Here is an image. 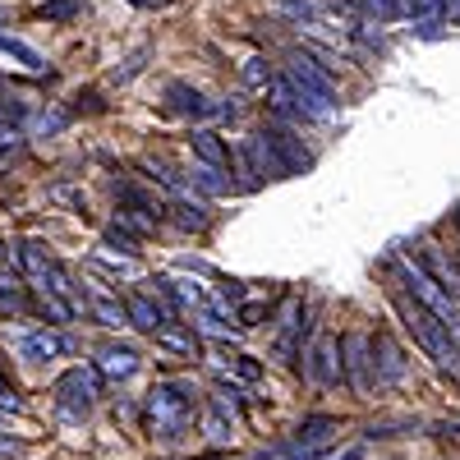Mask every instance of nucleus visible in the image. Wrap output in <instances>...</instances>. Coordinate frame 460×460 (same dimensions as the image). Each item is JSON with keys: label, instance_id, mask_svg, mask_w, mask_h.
I'll use <instances>...</instances> for the list:
<instances>
[{"label": "nucleus", "instance_id": "31", "mask_svg": "<svg viewBox=\"0 0 460 460\" xmlns=\"http://www.w3.org/2000/svg\"><path fill=\"white\" fill-rule=\"evenodd\" d=\"M332 460H364V451H359V447H350V451H341V456H332Z\"/></svg>", "mask_w": 460, "mask_h": 460}, {"label": "nucleus", "instance_id": "27", "mask_svg": "<svg viewBox=\"0 0 460 460\" xmlns=\"http://www.w3.org/2000/svg\"><path fill=\"white\" fill-rule=\"evenodd\" d=\"M65 125H69L65 111H51V115L42 111V115H37V129H47V134H56V129H65Z\"/></svg>", "mask_w": 460, "mask_h": 460}, {"label": "nucleus", "instance_id": "23", "mask_svg": "<svg viewBox=\"0 0 460 460\" xmlns=\"http://www.w3.org/2000/svg\"><path fill=\"white\" fill-rule=\"evenodd\" d=\"M194 184H199V189H208V194H230V180H226L221 171L203 166V162L194 166Z\"/></svg>", "mask_w": 460, "mask_h": 460}, {"label": "nucleus", "instance_id": "28", "mask_svg": "<svg viewBox=\"0 0 460 460\" xmlns=\"http://www.w3.org/2000/svg\"><path fill=\"white\" fill-rule=\"evenodd\" d=\"M262 314H267L262 304H244V309H240V327H253V323H258Z\"/></svg>", "mask_w": 460, "mask_h": 460}, {"label": "nucleus", "instance_id": "7", "mask_svg": "<svg viewBox=\"0 0 460 460\" xmlns=\"http://www.w3.org/2000/svg\"><path fill=\"white\" fill-rule=\"evenodd\" d=\"M336 336H318L309 345V355H304V377L314 382V387H336L341 382V359H336Z\"/></svg>", "mask_w": 460, "mask_h": 460}, {"label": "nucleus", "instance_id": "17", "mask_svg": "<svg viewBox=\"0 0 460 460\" xmlns=\"http://www.w3.org/2000/svg\"><path fill=\"white\" fill-rule=\"evenodd\" d=\"M332 433H336V419H327V414L304 419L299 433H295V451H314V456H318V451L332 442Z\"/></svg>", "mask_w": 460, "mask_h": 460}, {"label": "nucleus", "instance_id": "10", "mask_svg": "<svg viewBox=\"0 0 460 460\" xmlns=\"http://www.w3.org/2000/svg\"><path fill=\"white\" fill-rule=\"evenodd\" d=\"M373 368H377V382H401L405 377V350L392 341V336H373Z\"/></svg>", "mask_w": 460, "mask_h": 460}, {"label": "nucleus", "instance_id": "22", "mask_svg": "<svg viewBox=\"0 0 460 460\" xmlns=\"http://www.w3.org/2000/svg\"><path fill=\"white\" fill-rule=\"evenodd\" d=\"M0 56H10V60H19L23 69H47V60L42 56H37L28 42H19V37H5V32H0Z\"/></svg>", "mask_w": 460, "mask_h": 460}, {"label": "nucleus", "instance_id": "12", "mask_svg": "<svg viewBox=\"0 0 460 460\" xmlns=\"http://www.w3.org/2000/svg\"><path fill=\"white\" fill-rule=\"evenodd\" d=\"M74 350V341L65 336V332H32V336H23V355L28 359H37V364H47V359H65Z\"/></svg>", "mask_w": 460, "mask_h": 460}, {"label": "nucleus", "instance_id": "9", "mask_svg": "<svg viewBox=\"0 0 460 460\" xmlns=\"http://www.w3.org/2000/svg\"><path fill=\"white\" fill-rule=\"evenodd\" d=\"M125 314H129V327L152 332V336H157V332L171 323V314H166V309H162V304L152 299V295H129V299H125Z\"/></svg>", "mask_w": 460, "mask_h": 460}, {"label": "nucleus", "instance_id": "35", "mask_svg": "<svg viewBox=\"0 0 460 460\" xmlns=\"http://www.w3.org/2000/svg\"><path fill=\"white\" fill-rule=\"evenodd\" d=\"M456 267H460V258H456Z\"/></svg>", "mask_w": 460, "mask_h": 460}, {"label": "nucleus", "instance_id": "33", "mask_svg": "<svg viewBox=\"0 0 460 460\" xmlns=\"http://www.w3.org/2000/svg\"><path fill=\"white\" fill-rule=\"evenodd\" d=\"M433 5H438V10H447V14H451V5H456V0H433Z\"/></svg>", "mask_w": 460, "mask_h": 460}, {"label": "nucleus", "instance_id": "5", "mask_svg": "<svg viewBox=\"0 0 460 460\" xmlns=\"http://www.w3.org/2000/svg\"><path fill=\"white\" fill-rule=\"evenodd\" d=\"M286 79L304 93V97H314L318 106H327V111H336V84H332V74L327 69H318L309 56H290V65H286Z\"/></svg>", "mask_w": 460, "mask_h": 460}, {"label": "nucleus", "instance_id": "26", "mask_svg": "<svg viewBox=\"0 0 460 460\" xmlns=\"http://www.w3.org/2000/svg\"><path fill=\"white\" fill-rule=\"evenodd\" d=\"M106 244L120 249V253H138L134 249V235H129V230H120V226H106Z\"/></svg>", "mask_w": 460, "mask_h": 460}, {"label": "nucleus", "instance_id": "30", "mask_svg": "<svg viewBox=\"0 0 460 460\" xmlns=\"http://www.w3.org/2000/svg\"><path fill=\"white\" fill-rule=\"evenodd\" d=\"M0 456H19V442L14 438H0Z\"/></svg>", "mask_w": 460, "mask_h": 460}, {"label": "nucleus", "instance_id": "8", "mask_svg": "<svg viewBox=\"0 0 460 460\" xmlns=\"http://www.w3.org/2000/svg\"><path fill=\"white\" fill-rule=\"evenodd\" d=\"M368 368H373V336L350 332V336H345V373H350V387L355 392H368L373 387Z\"/></svg>", "mask_w": 460, "mask_h": 460}, {"label": "nucleus", "instance_id": "6", "mask_svg": "<svg viewBox=\"0 0 460 460\" xmlns=\"http://www.w3.org/2000/svg\"><path fill=\"white\" fill-rule=\"evenodd\" d=\"M258 134H262V143H267V147H272V157L281 162L286 180H290V175H304V171L314 166V152L304 147L290 129H281V125H267V129H258Z\"/></svg>", "mask_w": 460, "mask_h": 460}, {"label": "nucleus", "instance_id": "2", "mask_svg": "<svg viewBox=\"0 0 460 460\" xmlns=\"http://www.w3.org/2000/svg\"><path fill=\"white\" fill-rule=\"evenodd\" d=\"M401 314H405V327L414 332V341L424 345V350H429L442 368H456V373H460V341L424 309V304H419V299H401Z\"/></svg>", "mask_w": 460, "mask_h": 460}, {"label": "nucleus", "instance_id": "3", "mask_svg": "<svg viewBox=\"0 0 460 460\" xmlns=\"http://www.w3.org/2000/svg\"><path fill=\"white\" fill-rule=\"evenodd\" d=\"M401 277H405V286L414 290V299L424 304V309H429V314H433V318H438L456 341H460V314H456V304L442 295V286H438V281H433L419 262H401Z\"/></svg>", "mask_w": 460, "mask_h": 460}, {"label": "nucleus", "instance_id": "4", "mask_svg": "<svg viewBox=\"0 0 460 460\" xmlns=\"http://www.w3.org/2000/svg\"><path fill=\"white\" fill-rule=\"evenodd\" d=\"M102 392V382L93 368H69L60 382H56V401H60V414L65 419H84L93 410V396Z\"/></svg>", "mask_w": 460, "mask_h": 460}, {"label": "nucleus", "instance_id": "32", "mask_svg": "<svg viewBox=\"0 0 460 460\" xmlns=\"http://www.w3.org/2000/svg\"><path fill=\"white\" fill-rule=\"evenodd\" d=\"M138 10H152V5H166V0H134Z\"/></svg>", "mask_w": 460, "mask_h": 460}, {"label": "nucleus", "instance_id": "1", "mask_svg": "<svg viewBox=\"0 0 460 460\" xmlns=\"http://www.w3.org/2000/svg\"><path fill=\"white\" fill-rule=\"evenodd\" d=\"M194 410H199V396L189 382H157L147 392V424H152V438L162 442H175L194 429Z\"/></svg>", "mask_w": 460, "mask_h": 460}, {"label": "nucleus", "instance_id": "20", "mask_svg": "<svg viewBox=\"0 0 460 460\" xmlns=\"http://www.w3.org/2000/svg\"><path fill=\"white\" fill-rule=\"evenodd\" d=\"M88 314H93L102 327H125V323H129L125 304H120V299H111V295H97V299H88Z\"/></svg>", "mask_w": 460, "mask_h": 460}, {"label": "nucleus", "instance_id": "18", "mask_svg": "<svg viewBox=\"0 0 460 460\" xmlns=\"http://www.w3.org/2000/svg\"><path fill=\"white\" fill-rule=\"evenodd\" d=\"M419 267H424V272L442 286V295H447V299H460V267H456V262H447L442 253H429Z\"/></svg>", "mask_w": 460, "mask_h": 460}, {"label": "nucleus", "instance_id": "29", "mask_svg": "<svg viewBox=\"0 0 460 460\" xmlns=\"http://www.w3.org/2000/svg\"><path fill=\"white\" fill-rule=\"evenodd\" d=\"M0 405H10V410H19V401H14V392H10V382L0 377Z\"/></svg>", "mask_w": 460, "mask_h": 460}, {"label": "nucleus", "instance_id": "25", "mask_svg": "<svg viewBox=\"0 0 460 460\" xmlns=\"http://www.w3.org/2000/svg\"><path fill=\"white\" fill-rule=\"evenodd\" d=\"M272 79H277V74L267 69V60H262V56L244 60V84H249V88H267V84H272Z\"/></svg>", "mask_w": 460, "mask_h": 460}, {"label": "nucleus", "instance_id": "19", "mask_svg": "<svg viewBox=\"0 0 460 460\" xmlns=\"http://www.w3.org/2000/svg\"><path fill=\"white\" fill-rule=\"evenodd\" d=\"M166 217H171L180 230H203V226H208V208H203V203H194V199L171 203V208H166Z\"/></svg>", "mask_w": 460, "mask_h": 460}, {"label": "nucleus", "instance_id": "15", "mask_svg": "<svg viewBox=\"0 0 460 460\" xmlns=\"http://www.w3.org/2000/svg\"><path fill=\"white\" fill-rule=\"evenodd\" d=\"M304 327H309V309H304V299H290V304H286V327H281V336H277V355H281V359H295Z\"/></svg>", "mask_w": 460, "mask_h": 460}, {"label": "nucleus", "instance_id": "11", "mask_svg": "<svg viewBox=\"0 0 460 460\" xmlns=\"http://www.w3.org/2000/svg\"><path fill=\"white\" fill-rule=\"evenodd\" d=\"M166 106L175 115H184V120H208L212 115V102L199 88H189V84H166Z\"/></svg>", "mask_w": 460, "mask_h": 460}, {"label": "nucleus", "instance_id": "14", "mask_svg": "<svg viewBox=\"0 0 460 460\" xmlns=\"http://www.w3.org/2000/svg\"><path fill=\"white\" fill-rule=\"evenodd\" d=\"M157 350H166V355H180V359H199V336H194V327H184V323H166L162 332H157Z\"/></svg>", "mask_w": 460, "mask_h": 460}, {"label": "nucleus", "instance_id": "13", "mask_svg": "<svg viewBox=\"0 0 460 460\" xmlns=\"http://www.w3.org/2000/svg\"><path fill=\"white\" fill-rule=\"evenodd\" d=\"M97 368L106 373V377H134L138 368H143V359H138V350H129V345H102L97 350Z\"/></svg>", "mask_w": 460, "mask_h": 460}, {"label": "nucleus", "instance_id": "34", "mask_svg": "<svg viewBox=\"0 0 460 460\" xmlns=\"http://www.w3.org/2000/svg\"><path fill=\"white\" fill-rule=\"evenodd\" d=\"M451 23H460V0H456V5H451Z\"/></svg>", "mask_w": 460, "mask_h": 460}, {"label": "nucleus", "instance_id": "36", "mask_svg": "<svg viewBox=\"0 0 460 460\" xmlns=\"http://www.w3.org/2000/svg\"><path fill=\"white\" fill-rule=\"evenodd\" d=\"M456 221H460V212H456Z\"/></svg>", "mask_w": 460, "mask_h": 460}, {"label": "nucleus", "instance_id": "24", "mask_svg": "<svg viewBox=\"0 0 460 460\" xmlns=\"http://www.w3.org/2000/svg\"><path fill=\"white\" fill-rule=\"evenodd\" d=\"M79 10H84L79 0H47V5L37 10V14H42V19H51V23H65V19H74Z\"/></svg>", "mask_w": 460, "mask_h": 460}, {"label": "nucleus", "instance_id": "16", "mask_svg": "<svg viewBox=\"0 0 460 460\" xmlns=\"http://www.w3.org/2000/svg\"><path fill=\"white\" fill-rule=\"evenodd\" d=\"M194 157L203 162V166H212V171H230V147L221 143V134H212V129H194Z\"/></svg>", "mask_w": 460, "mask_h": 460}, {"label": "nucleus", "instance_id": "21", "mask_svg": "<svg viewBox=\"0 0 460 460\" xmlns=\"http://www.w3.org/2000/svg\"><path fill=\"white\" fill-rule=\"evenodd\" d=\"M230 429H235V419L226 414V401H208V414H203V433L212 442H230Z\"/></svg>", "mask_w": 460, "mask_h": 460}]
</instances>
